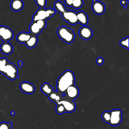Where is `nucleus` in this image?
<instances>
[{
    "label": "nucleus",
    "instance_id": "nucleus-1",
    "mask_svg": "<svg viewBox=\"0 0 129 129\" xmlns=\"http://www.w3.org/2000/svg\"><path fill=\"white\" fill-rule=\"evenodd\" d=\"M75 77L74 73L69 70L65 71L58 77L56 82V90L59 93L63 94L67 88L75 84Z\"/></svg>",
    "mask_w": 129,
    "mask_h": 129
},
{
    "label": "nucleus",
    "instance_id": "nucleus-2",
    "mask_svg": "<svg viewBox=\"0 0 129 129\" xmlns=\"http://www.w3.org/2000/svg\"><path fill=\"white\" fill-rule=\"evenodd\" d=\"M57 34L61 40L68 44H71L75 38V34L73 29L64 26L58 28Z\"/></svg>",
    "mask_w": 129,
    "mask_h": 129
},
{
    "label": "nucleus",
    "instance_id": "nucleus-3",
    "mask_svg": "<svg viewBox=\"0 0 129 129\" xmlns=\"http://www.w3.org/2000/svg\"><path fill=\"white\" fill-rule=\"evenodd\" d=\"M56 12L54 9L48 8H39L38 9L32 17V22L37 20H44L50 19L55 14Z\"/></svg>",
    "mask_w": 129,
    "mask_h": 129
},
{
    "label": "nucleus",
    "instance_id": "nucleus-4",
    "mask_svg": "<svg viewBox=\"0 0 129 129\" xmlns=\"http://www.w3.org/2000/svg\"><path fill=\"white\" fill-rule=\"evenodd\" d=\"M18 72V69L16 65L9 62L6 65L2 74L5 75L9 80L13 81L19 78Z\"/></svg>",
    "mask_w": 129,
    "mask_h": 129
},
{
    "label": "nucleus",
    "instance_id": "nucleus-5",
    "mask_svg": "<svg viewBox=\"0 0 129 129\" xmlns=\"http://www.w3.org/2000/svg\"><path fill=\"white\" fill-rule=\"evenodd\" d=\"M110 118L109 124L113 126H118L122 121V112L118 108L114 109L110 111Z\"/></svg>",
    "mask_w": 129,
    "mask_h": 129
},
{
    "label": "nucleus",
    "instance_id": "nucleus-6",
    "mask_svg": "<svg viewBox=\"0 0 129 129\" xmlns=\"http://www.w3.org/2000/svg\"><path fill=\"white\" fill-rule=\"evenodd\" d=\"M65 99L74 101L79 95V89L75 84L69 87L62 94Z\"/></svg>",
    "mask_w": 129,
    "mask_h": 129
},
{
    "label": "nucleus",
    "instance_id": "nucleus-7",
    "mask_svg": "<svg viewBox=\"0 0 129 129\" xmlns=\"http://www.w3.org/2000/svg\"><path fill=\"white\" fill-rule=\"evenodd\" d=\"M62 19L71 25H76L78 22L77 13L71 10H66L61 14Z\"/></svg>",
    "mask_w": 129,
    "mask_h": 129
},
{
    "label": "nucleus",
    "instance_id": "nucleus-8",
    "mask_svg": "<svg viewBox=\"0 0 129 129\" xmlns=\"http://www.w3.org/2000/svg\"><path fill=\"white\" fill-rule=\"evenodd\" d=\"M14 36L12 30L6 26H0V39L4 42H8Z\"/></svg>",
    "mask_w": 129,
    "mask_h": 129
},
{
    "label": "nucleus",
    "instance_id": "nucleus-9",
    "mask_svg": "<svg viewBox=\"0 0 129 129\" xmlns=\"http://www.w3.org/2000/svg\"><path fill=\"white\" fill-rule=\"evenodd\" d=\"M79 35L80 37L85 40H88L91 38L93 36V30L87 25L83 26L79 30Z\"/></svg>",
    "mask_w": 129,
    "mask_h": 129
},
{
    "label": "nucleus",
    "instance_id": "nucleus-10",
    "mask_svg": "<svg viewBox=\"0 0 129 129\" xmlns=\"http://www.w3.org/2000/svg\"><path fill=\"white\" fill-rule=\"evenodd\" d=\"M91 8L93 12L97 15H102L105 11V6L104 3L97 0L92 2Z\"/></svg>",
    "mask_w": 129,
    "mask_h": 129
},
{
    "label": "nucleus",
    "instance_id": "nucleus-11",
    "mask_svg": "<svg viewBox=\"0 0 129 129\" xmlns=\"http://www.w3.org/2000/svg\"><path fill=\"white\" fill-rule=\"evenodd\" d=\"M20 88L23 93L27 94H32L34 93L35 91L34 85L27 81L21 82L20 84Z\"/></svg>",
    "mask_w": 129,
    "mask_h": 129
},
{
    "label": "nucleus",
    "instance_id": "nucleus-12",
    "mask_svg": "<svg viewBox=\"0 0 129 129\" xmlns=\"http://www.w3.org/2000/svg\"><path fill=\"white\" fill-rule=\"evenodd\" d=\"M59 103H60L63 105L66 112H72L74 111L76 108V103L74 102V101L69 100L64 98L63 100H61Z\"/></svg>",
    "mask_w": 129,
    "mask_h": 129
},
{
    "label": "nucleus",
    "instance_id": "nucleus-13",
    "mask_svg": "<svg viewBox=\"0 0 129 129\" xmlns=\"http://www.w3.org/2000/svg\"><path fill=\"white\" fill-rule=\"evenodd\" d=\"M0 50L5 55H9L13 52V47L10 43L4 42L0 45Z\"/></svg>",
    "mask_w": 129,
    "mask_h": 129
},
{
    "label": "nucleus",
    "instance_id": "nucleus-14",
    "mask_svg": "<svg viewBox=\"0 0 129 129\" xmlns=\"http://www.w3.org/2000/svg\"><path fill=\"white\" fill-rule=\"evenodd\" d=\"M48 98L51 101L54 102L56 104L64 99L63 95L59 93L57 91H54L52 93H51L48 96Z\"/></svg>",
    "mask_w": 129,
    "mask_h": 129
},
{
    "label": "nucleus",
    "instance_id": "nucleus-15",
    "mask_svg": "<svg viewBox=\"0 0 129 129\" xmlns=\"http://www.w3.org/2000/svg\"><path fill=\"white\" fill-rule=\"evenodd\" d=\"M24 3L22 0H12L10 3L11 9L14 12H19L22 10Z\"/></svg>",
    "mask_w": 129,
    "mask_h": 129
},
{
    "label": "nucleus",
    "instance_id": "nucleus-16",
    "mask_svg": "<svg viewBox=\"0 0 129 129\" xmlns=\"http://www.w3.org/2000/svg\"><path fill=\"white\" fill-rule=\"evenodd\" d=\"M77 18L78 23L83 26H86L88 22V17L87 14L83 11L77 13Z\"/></svg>",
    "mask_w": 129,
    "mask_h": 129
},
{
    "label": "nucleus",
    "instance_id": "nucleus-17",
    "mask_svg": "<svg viewBox=\"0 0 129 129\" xmlns=\"http://www.w3.org/2000/svg\"><path fill=\"white\" fill-rule=\"evenodd\" d=\"M31 34L26 32H21L19 33L16 37L17 40L20 43H25L30 38Z\"/></svg>",
    "mask_w": 129,
    "mask_h": 129
},
{
    "label": "nucleus",
    "instance_id": "nucleus-18",
    "mask_svg": "<svg viewBox=\"0 0 129 129\" xmlns=\"http://www.w3.org/2000/svg\"><path fill=\"white\" fill-rule=\"evenodd\" d=\"M30 33L33 35L37 36L41 32V30L40 29L36 21H33L29 26Z\"/></svg>",
    "mask_w": 129,
    "mask_h": 129
},
{
    "label": "nucleus",
    "instance_id": "nucleus-19",
    "mask_svg": "<svg viewBox=\"0 0 129 129\" xmlns=\"http://www.w3.org/2000/svg\"><path fill=\"white\" fill-rule=\"evenodd\" d=\"M40 89L42 93L47 96L54 91L53 88L48 83H43L41 86Z\"/></svg>",
    "mask_w": 129,
    "mask_h": 129
},
{
    "label": "nucleus",
    "instance_id": "nucleus-20",
    "mask_svg": "<svg viewBox=\"0 0 129 129\" xmlns=\"http://www.w3.org/2000/svg\"><path fill=\"white\" fill-rule=\"evenodd\" d=\"M38 43V38L37 36L32 35L29 40L25 43L28 48H34Z\"/></svg>",
    "mask_w": 129,
    "mask_h": 129
},
{
    "label": "nucleus",
    "instance_id": "nucleus-21",
    "mask_svg": "<svg viewBox=\"0 0 129 129\" xmlns=\"http://www.w3.org/2000/svg\"><path fill=\"white\" fill-rule=\"evenodd\" d=\"M54 9L55 12H58L59 14L62 13L64 11L67 10L64 4L60 1H56L54 4Z\"/></svg>",
    "mask_w": 129,
    "mask_h": 129
},
{
    "label": "nucleus",
    "instance_id": "nucleus-22",
    "mask_svg": "<svg viewBox=\"0 0 129 129\" xmlns=\"http://www.w3.org/2000/svg\"><path fill=\"white\" fill-rule=\"evenodd\" d=\"M83 4V0H73L71 7H73L75 9H79L82 8Z\"/></svg>",
    "mask_w": 129,
    "mask_h": 129
},
{
    "label": "nucleus",
    "instance_id": "nucleus-23",
    "mask_svg": "<svg viewBox=\"0 0 129 129\" xmlns=\"http://www.w3.org/2000/svg\"><path fill=\"white\" fill-rule=\"evenodd\" d=\"M55 111L57 114L60 115L63 114L64 113L66 112V110L63 105L60 103H58L56 104Z\"/></svg>",
    "mask_w": 129,
    "mask_h": 129
},
{
    "label": "nucleus",
    "instance_id": "nucleus-24",
    "mask_svg": "<svg viewBox=\"0 0 129 129\" xmlns=\"http://www.w3.org/2000/svg\"><path fill=\"white\" fill-rule=\"evenodd\" d=\"M101 118L104 122L109 123L110 118V111H103L101 114Z\"/></svg>",
    "mask_w": 129,
    "mask_h": 129
},
{
    "label": "nucleus",
    "instance_id": "nucleus-25",
    "mask_svg": "<svg viewBox=\"0 0 129 129\" xmlns=\"http://www.w3.org/2000/svg\"><path fill=\"white\" fill-rule=\"evenodd\" d=\"M9 62L6 57H0V73L2 74L6 65Z\"/></svg>",
    "mask_w": 129,
    "mask_h": 129
},
{
    "label": "nucleus",
    "instance_id": "nucleus-26",
    "mask_svg": "<svg viewBox=\"0 0 129 129\" xmlns=\"http://www.w3.org/2000/svg\"><path fill=\"white\" fill-rule=\"evenodd\" d=\"M119 44L121 46L128 49V36L120 40L119 41Z\"/></svg>",
    "mask_w": 129,
    "mask_h": 129
},
{
    "label": "nucleus",
    "instance_id": "nucleus-27",
    "mask_svg": "<svg viewBox=\"0 0 129 129\" xmlns=\"http://www.w3.org/2000/svg\"><path fill=\"white\" fill-rule=\"evenodd\" d=\"M13 124L11 122H6L3 121L0 122V129H12Z\"/></svg>",
    "mask_w": 129,
    "mask_h": 129
},
{
    "label": "nucleus",
    "instance_id": "nucleus-28",
    "mask_svg": "<svg viewBox=\"0 0 129 129\" xmlns=\"http://www.w3.org/2000/svg\"><path fill=\"white\" fill-rule=\"evenodd\" d=\"M46 21L41 20L36 21L37 24L38 25V26H39L40 29L41 30V31H42L43 29H44L46 27L47 25H46Z\"/></svg>",
    "mask_w": 129,
    "mask_h": 129
},
{
    "label": "nucleus",
    "instance_id": "nucleus-29",
    "mask_svg": "<svg viewBox=\"0 0 129 129\" xmlns=\"http://www.w3.org/2000/svg\"><path fill=\"white\" fill-rule=\"evenodd\" d=\"M35 2L40 8H45L47 4V0H35Z\"/></svg>",
    "mask_w": 129,
    "mask_h": 129
},
{
    "label": "nucleus",
    "instance_id": "nucleus-30",
    "mask_svg": "<svg viewBox=\"0 0 129 129\" xmlns=\"http://www.w3.org/2000/svg\"><path fill=\"white\" fill-rule=\"evenodd\" d=\"M96 62L98 65H101L104 63V59L102 57H98L96 60Z\"/></svg>",
    "mask_w": 129,
    "mask_h": 129
},
{
    "label": "nucleus",
    "instance_id": "nucleus-31",
    "mask_svg": "<svg viewBox=\"0 0 129 129\" xmlns=\"http://www.w3.org/2000/svg\"><path fill=\"white\" fill-rule=\"evenodd\" d=\"M129 1L128 0H121L120 1V4L125 8L126 9L127 7V5L128 4Z\"/></svg>",
    "mask_w": 129,
    "mask_h": 129
},
{
    "label": "nucleus",
    "instance_id": "nucleus-32",
    "mask_svg": "<svg viewBox=\"0 0 129 129\" xmlns=\"http://www.w3.org/2000/svg\"><path fill=\"white\" fill-rule=\"evenodd\" d=\"M73 0H64L65 4L70 7H71Z\"/></svg>",
    "mask_w": 129,
    "mask_h": 129
},
{
    "label": "nucleus",
    "instance_id": "nucleus-33",
    "mask_svg": "<svg viewBox=\"0 0 129 129\" xmlns=\"http://www.w3.org/2000/svg\"><path fill=\"white\" fill-rule=\"evenodd\" d=\"M18 64L19 66V67L20 68H21L23 64V62L22 60H19L18 61Z\"/></svg>",
    "mask_w": 129,
    "mask_h": 129
},
{
    "label": "nucleus",
    "instance_id": "nucleus-34",
    "mask_svg": "<svg viewBox=\"0 0 129 129\" xmlns=\"http://www.w3.org/2000/svg\"><path fill=\"white\" fill-rule=\"evenodd\" d=\"M11 114L12 115H14L15 114V111H11Z\"/></svg>",
    "mask_w": 129,
    "mask_h": 129
},
{
    "label": "nucleus",
    "instance_id": "nucleus-35",
    "mask_svg": "<svg viewBox=\"0 0 129 129\" xmlns=\"http://www.w3.org/2000/svg\"><path fill=\"white\" fill-rule=\"evenodd\" d=\"M96 1V0H92V2H94Z\"/></svg>",
    "mask_w": 129,
    "mask_h": 129
}]
</instances>
